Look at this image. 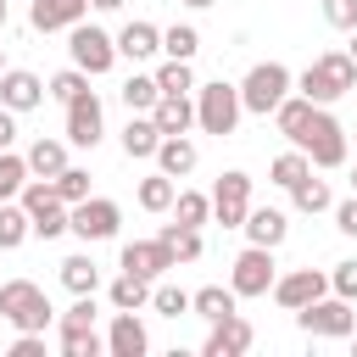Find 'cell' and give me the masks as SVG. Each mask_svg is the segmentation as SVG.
<instances>
[{
	"label": "cell",
	"mask_w": 357,
	"mask_h": 357,
	"mask_svg": "<svg viewBox=\"0 0 357 357\" xmlns=\"http://www.w3.org/2000/svg\"><path fill=\"white\" fill-rule=\"evenodd\" d=\"M296 329L301 335H312V340H351V329H357V312H351V301L346 296H318V301H307L301 312H296Z\"/></svg>",
	"instance_id": "obj_5"
},
{
	"label": "cell",
	"mask_w": 357,
	"mask_h": 357,
	"mask_svg": "<svg viewBox=\"0 0 357 357\" xmlns=\"http://www.w3.org/2000/svg\"><path fill=\"white\" fill-rule=\"evenodd\" d=\"M45 95H50V89H45L39 73H28V67H6V73H0V106H11L17 117L33 112V106H45Z\"/></svg>",
	"instance_id": "obj_15"
},
{
	"label": "cell",
	"mask_w": 357,
	"mask_h": 357,
	"mask_svg": "<svg viewBox=\"0 0 357 357\" xmlns=\"http://www.w3.org/2000/svg\"><path fill=\"white\" fill-rule=\"evenodd\" d=\"M351 351H357V329H351Z\"/></svg>",
	"instance_id": "obj_52"
},
{
	"label": "cell",
	"mask_w": 357,
	"mask_h": 357,
	"mask_svg": "<svg viewBox=\"0 0 357 357\" xmlns=\"http://www.w3.org/2000/svg\"><path fill=\"white\" fill-rule=\"evenodd\" d=\"M6 22H11V0H0V33H6Z\"/></svg>",
	"instance_id": "obj_49"
},
{
	"label": "cell",
	"mask_w": 357,
	"mask_h": 357,
	"mask_svg": "<svg viewBox=\"0 0 357 357\" xmlns=\"http://www.w3.org/2000/svg\"><path fill=\"white\" fill-rule=\"evenodd\" d=\"M84 11H89V0H33L28 22H33L39 33H61V28L84 22Z\"/></svg>",
	"instance_id": "obj_21"
},
{
	"label": "cell",
	"mask_w": 357,
	"mask_h": 357,
	"mask_svg": "<svg viewBox=\"0 0 357 357\" xmlns=\"http://www.w3.org/2000/svg\"><path fill=\"white\" fill-rule=\"evenodd\" d=\"M28 178H33V173H28V156H17V151H0V201H17Z\"/></svg>",
	"instance_id": "obj_37"
},
{
	"label": "cell",
	"mask_w": 357,
	"mask_h": 357,
	"mask_svg": "<svg viewBox=\"0 0 357 357\" xmlns=\"http://www.w3.org/2000/svg\"><path fill=\"white\" fill-rule=\"evenodd\" d=\"M335 229H340V234H351V240H357V190H351V195H346V201H335Z\"/></svg>",
	"instance_id": "obj_46"
},
{
	"label": "cell",
	"mask_w": 357,
	"mask_h": 357,
	"mask_svg": "<svg viewBox=\"0 0 357 357\" xmlns=\"http://www.w3.org/2000/svg\"><path fill=\"white\" fill-rule=\"evenodd\" d=\"M61 167H67V139H45V134H39V139L28 145V173H33V178H56Z\"/></svg>",
	"instance_id": "obj_28"
},
{
	"label": "cell",
	"mask_w": 357,
	"mask_h": 357,
	"mask_svg": "<svg viewBox=\"0 0 357 357\" xmlns=\"http://www.w3.org/2000/svg\"><path fill=\"white\" fill-rule=\"evenodd\" d=\"M100 134H106V106H100V95H95V89H84L78 100H67V145L95 151V145H100Z\"/></svg>",
	"instance_id": "obj_11"
},
{
	"label": "cell",
	"mask_w": 357,
	"mask_h": 357,
	"mask_svg": "<svg viewBox=\"0 0 357 357\" xmlns=\"http://www.w3.org/2000/svg\"><path fill=\"white\" fill-rule=\"evenodd\" d=\"M56 195H61V201H67V206H78V201H89V173H84V167H73V162H67V167H61V173H56Z\"/></svg>",
	"instance_id": "obj_40"
},
{
	"label": "cell",
	"mask_w": 357,
	"mask_h": 357,
	"mask_svg": "<svg viewBox=\"0 0 357 357\" xmlns=\"http://www.w3.org/2000/svg\"><path fill=\"white\" fill-rule=\"evenodd\" d=\"M156 234L167 240V251H173V262H178V268H184V262H201V229H184V223H162Z\"/></svg>",
	"instance_id": "obj_35"
},
{
	"label": "cell",
	"mask_w": 357,
	"mask_h": 357,
	"mask_svg": "<svg viewBox=\"0 0 357 357\" xmlns=\"http://www.w3.org/2000/svg\"><path fill=\"white\" fill-rule=\"evenodd\" d=\"M156 145H162V128L151 112H128L123 123V156L128 162H156Z\"/></svg>",
	"instance_id": "obj_17"
},
{
	"label": "cell",
	"mask_w": 357,
	"mask_h": 357,
	"mask_svg": "<svg viewBox=\"0 0 357 357\" xmlns=\"http://www.w3.org/2000/svg\"><path fill=\"white\" fill-rule=\"evenodd\" d=\"M245 212H251V173H240V167L218 173V184H212V223L240 229Z\"/></svg>",
	"instance_id": "obj_10"
},
{
	"label": "cell",
	"mask_w": 357,
	"mask_h": 357,
	"mask_svg": "<svg viewBox=\"0 0 357 357\" xmlns=\"http://www.w3.org/2000/svg\"><path fill=\"white\" fill-rule=\"evenodd\" d=\"M351 190H357V167H351Z\"/></svg>",
	"instance_id": "obj_53"
},
{
	"label": "cell",
	"mask_w": 357,
	"mask_h": 357,
	"mask_svg": "<svg viewBox=\"0 0 357 357\" xmlns=\"http://www.w3.org/2000/svg\"><path fill=\"white\" fill-rule=\"evenodd\" d=\"M251 346H257L251 318H245V312H229V318H218V324H212V335L201 340V357H245Z\"/></svg>",
	"instance_id": "obj_14"
},
{
	"label": "cell",
	"mask_w": 357,
	"mask_h": 357,
	"mask_svg": "<svg viewBox=\"0 0 357 357\" xmlns=\"http://www.w3.org/2000/svg\"><path fill=\"white\" fill-rule=\"evenodd\" d=\"M324 22L340 28V33H351L357 28V0H324Z\"/></svg>",
	"instance_id": "obj_45"
},
{
	"label": "cell",
	"mask_w": 357,
	"mask_h": 357,
	"mask_svg": "<svg viewBox=\"0 0 357 357\" xmlns=\"http://www.w3.org/2000/svg\"><path fill=\"white\" fill-rule=\"evenodd\" d=\"M240 112H245V100H240V84H223V78H212V84H195V128H201V134H218V139H229V134L240 128Z\"/></svg>",
	"instance_id": "obj_2"
},
{
	"label": "cell",
	"mask_w": 357,
	"mask_h": 357,
	"mask_svg": "<svg viewBox=\"0 0 357 357\" xmlns=\"http://www.w3.org/2000/svg\"><path fill=\"white\" fill-rule=\"evenodd\" d=\"M284 312H301L307 301H318V296H329V273L324 268H290V273H279L273 279V290H268Z\"/></svg>",
	"instance_id": "obj_12"
},
{
	"label": "cell",
	"mask_w": 357,
	"mask_h": 357,
	"mask_svg": "<svg viewBox=\"0 0 357 357\" xmlns=\"http://www.w3.org/2000/svg\"><path fill=\"white\" fill-rule=\"evenodd\" d=\"M17 201L28 206V218H33V234H39V240H61V234L73 229V206L56 195V178H28Z\"/></svg>",
	"instance_id": "obj_3"
},
{
	"label": "cell",
	"mask_w": 357,
	"mask_h": 357,
	"mask_svg": "<svg viewBox=\"0 0 357 357\" xmlns=\"http://www.w3.org/2000/svg\"><path fill=\"white\" fill-rule=\"evenodd\" d=\"M0 318L11 329H45L56 312H50V301H45V290L33 279H6L0 284Z\"/></svg>",
	"instance_id": "obj_8"
},
{
	"label": "cell",
	"mask_w": 357,
	"mask_h": 357,
	"mask_svg": "<svg viewBox=\"0 0 357 357\" xmlns=\"http://www.w3.org/2000/svg\"><path fill=\"white\" fill-rule=\"evenodd\" d=\"M195 50H201V33H195L190 22L162 28V56H173V61H195Z\"/></svg>",
	"instance_id": "obj_36"
},
{
	"label": "cell",
	"mask_w": 357,
	"mask_h": 357,
	"mask_svg": "<svg viewBox=\"0 0 357 357\" xmlns=\"http://www.w3.org/2000/svg\"><path fill=\"white\" fill-rule=\"evenodd\" d=\"M117 268L145 273V279H162V273H167V268H178V262H173L167 240L156 234V240H128V245H123V257H117Z\"/></svg>",
	"instance_id": "obj_16"
},
{
	"label": "cell",
	"mask_w": 357,
	"mask_h": 357,
	"mask_svg": "<svg viewBox=\"0 0 357 357\" xmlns=\"http://www.w3.org/2000/svg\"><path fill=\"white\" fill-rule=\"evenodd\" d=\"M296 89H301L312 106H335L340 95H351V89H357V61H351V50H324V56H312V67L296 78Z\"/></svg>",
	"instance_id": "obj_1"
},
{
	"label": "cell",
	"mask_w": 357,
	"mask_h": 357,
	"mask_svg": "<svg viewBox=\"0 0 357 357\" xmlns=\"http://www.w3.org/2000/svg\"><path fill=\"white\" fill-rule=\"evenodd\" d=\"M106 351H112V357H145V351H151V335H145L139 312H112V329H106Z\"/></svg>",
	"instance_id": "obj_18"
},
{
	"label": "cell",
	"mask_w": 357,
	"mask_h": 357,
	"mask_svg": "<svg viewBox=\"0 0 357 357\" xmlns=\"http://www.w3.org/2000/svg\"><path fill=\"white\" fill-rule=\"evenodd\" d=\"M296 145L312 156V167H346V151H351V139H346V128L335 123L329 106H312V117H307Z\"/></svg>",
	"instance_id": "obj_4"
},
{
	"label": "cell",
	"mask_w": 357,
	"mask_h": 357,
	"mask_svg": "<svg viewBox=\"0 0 357 357\" xmlns=\"http://www.w3.org/2000/svg\"><path fill=\"white\" fill-rule=\"evenodd\" d=\"M156 84H162V95H195V73H190V61H162L156 67Z\"/></svg>",
	"instance_id": "obj_38"
},
{
	"label": "cell",
	"mask_w": 357,
	"mask_h": 357,
	"mask_svg": "<svg viewBox=\"0 0 357 357\" xmlns=\"http://www.w3.org/2000/svg\"><path fill=\"white\" fill-rule=\"evenodd\" d=\"M162 50V28L156 22H123V33H117V56H128V61H151Z\"/></svg>",
	"instance_id": "obj_24"
},
{
	"label": "cell",
	"mask_w": 357,
	"mask_h": 357,
	"mask_svg": "<svg viewBox=\"0 0 357 357\" xmlns=\"http://www.w3.org/2000/svg\"><path fill=\"white\" fill-rule=\"evenodd\" d=\"M329 290H335V296H346V301H357V257H346V262H335V268H329Z\"/></svg>",
	"instance_id": "obj_43"
},
{
	"label": "cell",
	"mask_w": 357,
	"mask_h": 357,
	"mask_svg": "<svg viewBox=\"0 0 357 357\" xmlns=\"http://www.w3.org/2000/svg\"><path fill=\"white\" fill-rule=\"evenodd\" d=\"M151 117H156L162 134H190L195 128V95H162L151 106Z\"/></svg>",
	"instance_id": "obj_25"
},
{
	"label": "cell",
	"mask_w": 357,
	"mask_h": 357,
	"mask_svg": "<svg viewBox=\"0 0 357 357\" xmlns=\"http://www.w3.org/2000/svg\"><path fill=\"white\" fill-rule=\"evenodd\" d=\"M128 0H89V11H123Z\"/></svg>",
	"instance_id": "obj_48"
},
{
	"label": "cell",
	"mask_w": 357,
	"mask_h": 357,
	"mask_svg": "<svg viewBox=\"0 0 357 357\" xmlns=\"http://www.w3.org/2000/svg\"><path fill=\"white\" fill-rule=\"evenodd\" d=\"M117 223H123V206H117V201H106V195H89V201H78V206H73V234H78L84 245L112 240V234H117Z\"/></svg>",
	"instance_id": "obj_13"
},
{
	"label": "cell",
	"mask_w": 357,
	"mask_h": 357,
	"mask_svg": "<svg viewBox=\"0 0 357 357\" xmlns=\"http://www.w3.org/2000/svg\"><path fill=\"white\" fill-rule=\"evenodd\" d=\"M173 195H178V178H167L162 167H156V173H145V178H139V190H134V201H139L145 212H173Z\"/></svg>",
	"instance_id": "obj_29"
},
{
	"label": "cell",
	"mask_w": 357,
	"mask_h": 357,
	"mask_svg": "<svg viewBox=\"0 0 357 357\" xmlns=\"http://www.w3.org/2000/svg\"><path fill=\"white\" fill-rule=\"evenodd\" d=\"M190 312L206 318V324H218V318L240 312V296H234V284H201V290H190Z\"/></svg>",
	"instance_id": "obj_23"
},
{
	"label": "cell",
	"mask_w": 357,
	"mask_h": 357,
	"mask_svg": "<svg viewBox=\"0 0 357 357\" xmlns=\"http://www.w3.org/2000/svg\"><path fill=\"white\" fill-rule=\"evenodd\" d=\"M67 56H73V67H84L89 78H100V73L117 67V33H106V28H95V22H73V28H67Z\"/></svg>",
	"instance_id": "obj_7"
},
{
	"label": "cell",
	"mask_w": 357,
	"mask_h": 357,
	"mask_svg": "<svg viewBox=\"0 0 357 357\" xmlns=\"http://www.w3.org/2000/svg\"><path fill=\"white\" fill-rule=\"evenodd\" d=\"M173 223H184V229L212 223V195H201V190H178V195H173Z\"/></svg>",
	"instance_id": "obj_34"
},
{
	"label": "cell",
	"mask_w": 357,
	"mask_h": 357,
	"mask_svg": "<svg viewBox=\"0 0 357 357\" xmlns=\"http://www.w3.org/2000/svg\"><path fill=\"white\" fill-rule=\"evenodd\" d=\"M195 162H201V151H195L190 134H162V145H156V167H162L167 178H190Z\"/></svg>",
	"instance_id": "obj_19"
},
{
	"label": "cell",
	"mask_w": 357,
	"mask_h": 357,
	"mask_svg": "<svg viewBox=\"0 0 357 357\" xmlns=\"http://www.w3.org/2000/svg\"><path fill=\"white\" fill-rule=\"evenodd\" d=\"M28 234H33L28 206H22V201H0V251H17Z\"/></svg>",
	"instance_id": "obj_32"
},
{
	"label": "cell",
	"mask_w": 357,
	"mask_h": 357,
	"mask_svg": "<svg viewBox=\"0 0 357 357\" xmlns=\"http://www.w3.org/2000/svg\"><path fill=\"white\" fill-rule=\"evenodd\" d=\"M106 340L95 329H61V357H100Z\"/></svg>",
	"instance_id": "obj_41"
},
{
	"label": "cell",
	"mask_w": 357,
	"mask_h": 357,
	"mask_svg": "<svg viewBox=\"0 0 357 357\" xmlns=\"http://www.w3.org/2000/svg\"><path fill=\"white\" fill-rule=\"evenodd\" d=\"M184 6H190V11H206V6H218V0H184Z\"/></svg>",
	"instance_id": "obj_50"
},
{
	"label": "cell",
	"mask_w": 357,
	"mask_h": 357,
	"mask_svg": "<svg viewBox=\"0 0 357 357\" xmlns=\"http://www.w3.org/2000/svg\"><path fill=\"white\" fill-rule=\"evenodd\" d=\"M117 95H123V106H128V112H151V106L162 100V84H156V73H128Z\"/></svg>",
	"instance_id": "obj_33"
},
{
	"label": "cell",
	"mask_w": 357,
	"mask_h": 357,
	"mask_svg": "<svg viewBox=\"0 0 357 357\" xmlns=\"http://www.w3.org/2000/svg\"><path fill=\"white\" fill-rule=\"evenodd\" d=\"M290 89H296V78H290L284 61H257V67L240 78V100H245V112H257V117H273V106H279Z\"/></svg>",
	"instance_id": "obj_6"
},
{
	"label": "cell",
	"mask_w": 357,
	"mask_h": 357,
	"mask_svg": "<svg viewBox=\"0 0 357 357\" xmlns=\"http://www.w3.org/2000/svg\"><path fill=\"white\" fill-rule=\"evenodd\" d=\"M346 50H351V61H357V28H351V45H346Z\"/></svg>",
	"instance_id": "obj_51"
},
{
	"label": "cell",
	"mask_w": 357,
	"mask_h": 357,
	"mask_svg": "<svg viewBox=\"0 0 357 357\" xmlns=\"http://www.w3.org/2000/svg\"><path fill=\"white\" fill-rule=\"evenodd\" d=\"M312 173V156L301 151V145H290V151H279L273 162H268V184H279V190H290L296 178H307Z\"/></svg>",
	"instance_id": "obj_31"
},
{
	"label": "cell",
	"mask_w": 357,
	"mask_h": 357,
	"mask_svg": "<svg viewBox=\"0 0 357 357\" xmlns=\"http://www.w3.org/2000/svg\"><path fill=\"white\" fill-rule=\"evenodd\" d=\"M151 307H156L162 318H184V312H190V290H178V284H156V290H151Z\"/></svg>",
	"instance_id": "obj_42"
},
{
	"label": "cell",
	"mask_w": 357,
	"mask_h": 357,
	"mask_svg": "<svg viewBox=\"0 0 357 357\" xmlns=\"http://www.w3.org/2000/svg\"><path fill=\"white\" fill-rule=\"evenodd\" d=\"M45 89H50V100L67 106V100H78V95L89 89V73H84V67H61L56 78H45Z\"/></svg>",
	"instance_id": "obj_39"
},
{
	"label": "cell",
	"mask_w": 357,
	"mask_h": 357,
	"mask_svg": "<svg viewBox=\"0 0 357 357\" xmlns=\"http://www.w3.org/2000/svg\"><path fill=\"white\" fill-rule=\"evenodd\" d=\"M307 117H312V100H307L301 89H296V95H284V100L273 106V128H279V134H284L290 145L301 139V128H307Z\"/></svg>",
	"instance_id": "obj_27"
},
{
	"label": "cell",
	"mask_w": 357,
	"mask_h": 357,
	"mask_svg": "<svg viewBox=\"0 0 357 357\" xmlns=\"http://www.w3.org/2000/svg\"><path fill=\"white\" fill-rule=\"evenodd\" d=\"M61 329H95V296H73V307L61 312Z\"/></svg>",
	"instance_id": "obj_44"
},
{
	"label": "cell",
	"mask_w": 357,
	"mask_h": 357,
	"mask_svg": "<svg viewBox=\"0 0 357 357\" xmlns=\"http://www.w3.org/2000/svg\"><path fill=\"white\" fill-rule=\"evenodd\" d=\"M11 139H17V112L0 106V151H11Z\"/></svg>",
	"instance_id": "obj_47"
},
{
	"label": "cell",
	"mask_w": 357,
	"mask_h": 357,
	"mask_svg": "<svg viewBox=\"0 0 357 357\" xmlns=\"http://www.w3.org/2000/svg\"><path fill=\"white\" fill-rule=\"evenodd\" d=\"M151 290H156V284H151L145 273H128V268H123V273L106 284V301H112L117 312H139V307H151Z\"/></svg>",
	"instance_id": "obj_22"
},
{
	"label": "cell",
	"mask_w": 357,
	"mask_h": 357,
	"mask_svg": "<svg viewBox=\"0 0 357 357\" xmlns=\"http://www.w3.org/2000/svg\"><path fill=\"white\" fill-rule=\"evenodd\" d=\"M0 73H6V56H0Z\"/></svg>",
	"instance_id": "obj_54"
},
{
	"label": "cell",
	"mask_w": 357,
	"mask_h": 357,
	"mask_svg": "<svg viewBox=\"0 0 357 357\" xmlns=\"http://www.w3.org/2000/svg\"><path fill=\"white\" fill-rule=\"evenodd\" d=\"M273 279H279V268H273V245H245V251L234 257V268H229V284H234V296H240V301L268 296V290H273Z\"/></svg>",
	"instance_id": "obj_9"
},
{
	"label": "cell",
	"mask_w": 357,
	"mask_h": 357,
	"mask_svg": "<svg viewBox=\"0 0 357 357\" xmlns=\"http://www.w3.org/2000/svg\"><path fill=\"white\" fill-rule=\"evenodd\" d=\"M240 229H245V240H251V245H273V251H279V245H284V234H290V218H284L279 206H251Z\"/></svg>",
	"instance_id": "obj_20"
},
{
	"label": "cell",
	"mask_w": 357,
	"mask_h": 357,
	"mask_svg": "<svg viewBox=\"0 0 357 357\" xmlns=\"http://www.w3.org/2000/svg\"><path fill=\"white\" fill-rule=\"evenodd\" d=\"M290 201H296V212H307V218L335 212V190H329V178H312V173L290 184Z\"/></svg>",
	"instance_id": "obj_26"
},
{
	"label": "cell",
	"mask_w": 357,
	"mask_h": 357,
	"mask_svg": "<svg viewBox=\"0 0 357 357\" xmlns=\"http://www.w3.org/2000/svg\"><path fill=\"white\" fill-rule=\"evenodd\" d=\"M61 284H67L73 296H95V290H100V268H95V257H89V251H73V257L61 262Z\"/></svg>",
	"instance_id": "obj_30"
}]
</instances>
